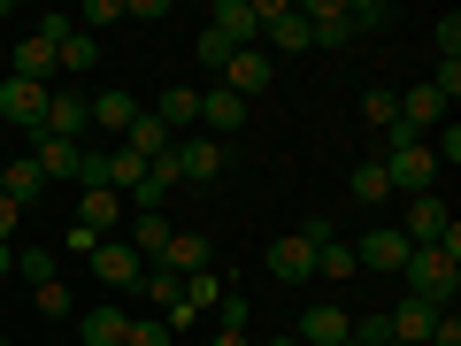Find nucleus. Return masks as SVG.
<instances>
[{
    "label": "nucleus",
    "instance_id": "nucleus-16",
    "mask_svg": "<svg viewBox=\"0 0 461 346\" xmlns=\"http://www.w3.org/2000/svg\"><path fill=\"white\" fill-rule=\"evenodd\" d=\"M0 193H8V200H16V208H32V200L39 193H47V178H39V162H32V154H0Z\"/></svg>",
    "mask_w": 461,
    "mask_h": 346
},
{
    "label": "nucleus",
    "instance_id": "nucleus-17",
    "mask_svg": "<svg viewBox=\"0 0 461 346\" xmlns=\"http://www.w3.org/2000/svg\"><path fill=\"white\" fill-rule=\"evenodd\" d=\"M147 115H154V123H162L169 139H177V132H193V123H200V85H169V93L154 100Z\"/></svg>",
    "mask_w": 461,
    "mask_h": 346
},
{
    "label": "nucleus",
    "instance_id": "nucleus-18",
    "mask_svg": "<svg viewBox=\"0 0 461 346\" xmlns=\"http://www.w3.org/2000/svg\"><path fill=\"white\" fill-rule=\"evenodd\" d=\"M77 223L93 231V239H115V223H123V193H108V185H85V200H77Z\"/></svg>",
    "mask_w": 461,
    "mask_h": 346
},
{
    "label": "nucleus",
    "instance_id": "nucleus-7",
    "mask_svg": "<svg viewBox=\"0 0 461 346\" xmlns=\"http://www.w3.org/2000/svg\"><path fill=\"white\" fill-rule=\"evenodd\" d=\"M85 269H93V278L108 285V293H131V285L147 278V262H139V254L123 247V239H100V247H93V262H85Z\"/></svg>",
    "mask_w": 461,
    "mask_h": 346
},
{
    "label": "nucleus",
    "instance_id": "nucleus-1",
    "mask_svg": "<svg viewBox=\"0 0 461 346\" xmlns=\"http://www.w3.org/2000/svg\"><path fill=\"white\" fill-rule=\"evenodd\" d=\"M400 278H408V300H423V308H438V315L454 308V293H461V262H446L438 247H415Z\"/></svg>",
    "mask_w": 461,
    "mask_h": 346
},
{
    "label": "nucleus",
    "instance_id": "nucleus-14",
    "mask_svg": "<svg viewBox=\"0 0 461 346\" xmlns=\"http://www.w3.org/2000/svg\"><path fill=\"white\" fill-rule=\"evenodd\" d=\"M269 278H277V285H308L315 278V247L300 239V231H285L277 247H269Z\"/></svg>",
    "mask_w": 461,
    "mask_h": 346
},
{
    "label": "nucleus",
    "instance_id": "nucleus-13",
    "mask_svg": "<svg viewBox=\"0 0 461 346\" xmlns=\"http://www.w3.org/2000/svg\"><path fill=\"white\" fill-rule=\"evenodd\" d=\"M169 231H177V223H169L162 208H131V239H123V247L154 269V262H162V247H169Z\"/></svg>",
    "mask_w": 461,
    "mask_h": 346
},
{
    "label": "nucleus",
    "instance_id": "nucleus-32",
    "mask_svg": "<svg viewBox=\"0 0 461 346\" xmlns=\"http://www.w3.org/2000/svg\"><path fill=\"white\" fill-rule=\"evenodd\" d=\"M123 346H177V331L154 315V323H131V339H123Z\"/></svg>",
    "mask_w": 461,
    "mask_h": 346
},
{
    "label": "nucleus",
    "instance_id": "nucleus-25",
    "mask_svg": "<svg viewBox=\"0 0 461 346\" xmlns=\"http://www.w3.org/2000/svg\"><path fill=\"white\" fill-rule=\"evenodd\" d=\"M362 115L377 123V132H400V93H393V85H369V93H362Z\"/></svg>",
    "mask_w": 461,
    "mask_h": 346
},
{
    "label": "nucleus",
    "instance_id": "nucleus-48",
    "mask_svg": "<svg viewBox=\"0 0 461 346\" xmlns=\"http://www.w3.org/2000/svg\"><path fill=\"white\" fill-rule=\"evenodd\" d=\"M0 346H8V339H0Z\"/></svg>",
    "mask_w": 461,
    "mask_h": 346
},
{
    "label": "nucleus",
    "instance_id": "nucleus-34",
    "mask_svg": "<svg viewBox=\"0 0 461 346\" xmlns=\"http://www.w3.org/2000/svg\"><path fill=\"white\" fill-rule=\"evenodd\" d=\"M223 62H230V47L208 32V23H200V69H215V77H223Z\"/></svg>",
    "mask_w": 461,
    "mask_h": 346
},
{
    "label": "nucleus",
    "instance_id": "nucleus-29",
    "mask_svg": "<svg viewBox=\"0 0 461 346\" xmlns=\"http://www.w3.org/2000/svg\"><path fill=\"white\" fill-rule=\"evenodd\" d=\"M315 269H323V278H362V269H354V247H346V239H323V247H315Z\"/></svg>",
    "mask_w": 461,
    "mask_h": 346
},
{
    "label": "nucleus",
    "instance_id": "nucleus-2",
    "mask_svg": "<svg viewBox=\"0 0 461 346\" xmlns=\"http://www.w3.org/2000/svg\"><path fill=\"white\" fill-rule=\"evenodd\" d=\"M377 162H384V178H393V193H430V178H438V162H430V147H423V139H415V132H384V154H377Z\"/></svg>",
    "mask_w": 461,
    "mask_h": 346
},
{
    "label": "nucleus",
    "instance_id": "nucleus-9",
    "mask_svg": "<svg viewBox=\"0 0 461 346\" xmlns=\"http://www.w3.org/2000/svg\"><path fill=\"white\" fill-rule=\"evenodd\" d=\"M131 323H139L131 308L100 300V308H85V315H77V339H85V346H123V339H131Z\"/></svg>",
    "mask_w": 461,
    "mask_h": 346
},
{
    "label": "nucleus",
    "instance_id": "nucleus-30",
    "mask_svg": "<svg viewBox=\"0 0 461 346\" xmlns=\"http://www.w3.org/2000/svg\"><path fill=\"white\" fill-rule=\"evenodd\" d=\"M139 285H147V300H154V308H177V300H185V278H169V269H147V278H139Z\"/></svg>",
    "mask_w": 461,
    "mask_h": 346
},
{
    "label": "nucleus",
    "instance_id": "nucleus-3",
    "mask_svg": "<svg viewBox=\"0 0 461 346\" xmlns=\"http://www.w3.org/2000/svg\"><path fill=\"white\" fill-rule=\"evenodd\" d=\"M39 132L85 147V132H93V100H85L77 85H54V93H47V115H39Z\"/></svg>",
    "mask_w": 461,
    "mask_h": 346
},
{
    "label": "nucleus",
    "instance_id": "nucleus-35",
    "mask_svg": "<svg viewBox=\"0 0 461 346\" xmlns=\"http://www.w3.org/2000/svg\"><path fill=\"white\" fill-rule=\"evenodd\" d=\"M77 23H123V0H85Z\"/></svg>",
    "mask_w": 461,
    "mask_h": 346
},
{
    "label": "nucleus",
    "instance_id": "nucleus-43",
    "mask_svg": "<svg viewBox=\"0 0 461 346\" xmlns=\"http://www.w3.org/2000/svg\"><path fill=\"white\" fill-rule=\"evenodd\" d=\"M0 278H16V247H0Z\"/></svg>",
    "mask_w": 461,
    "mask_h": 346
},
{
    "label": "nucleus",
    "instance_id": "nucleus-11",
    "mask_svg": "<svg viewBox=\"0 0 461 346\" xmlns=\"http://www.w3.org/2000/svg\"><path fill=\"white\" fill-rule=\"evenodd\" d=\"M430 323H438V308H423V300H408V293L384 308V339H400V346H430Z\"/></svg>",
    "mask_w": 461,
    "mask_h": 346
},
{
    "label": "nucleus",
    "instance_id": "nucleus-5",
    "mask_svg": "<svg viewBox=\"0 0 461 346\" xmlns=\"http://www.w3.org/2000/svg\"><path fill=\"white\" fill-rule=\"evenodd\" d=\"M200 132L223 147V139H239L247 132V100L239 93H223V85H200Z\"/></svg>",
    "mask_w": 461,
    "mask_h": 346
},
{
    "label": "nucleus",
    "instance_id": "nucleus-23",
    "mask_svg": "<svg viewBox=\"0 0 461 346\" xmlns=\"http://www.w3.org/2000/svg\"><path fill=\"white\" fill-rule=\"evenodd\" d=\"M93 62H100V39H93V32H69L62 47H54V77H62V85H69V77H85Z\"/></svg>",
    "mask_w": 461,
    "mask_h": 346
},
{
    "label": "nucleus",
    "instance_id": "nucleus-31",
    "mask_svg": "<svg viewBox=\"0 0 461 346\" xmlns=\"http://www.w3.org/2000/svg\"><path fill=\"white\" fill-rule=\"evenodd\" d=\"M384 23H393L384 0H354V8H346V32H384Z\"/></svg>",
    "mask_w": 461,
    "mask_h": 346
},
{
    "label": "nucleus",
    "instance_id": "nucleus-26",
    "mask_svg": "<svg viewBox=\"0 0 461 346\" xmlns=\"http://www.w3.org/2000/svg\"><path fill=\"white\" fill-rule=\"evenodd\" d=\"M354 200H362V208H384V200H393V178H384V162H362V169H354Z\"/></svg>",
    "mask_w": 461,
    "mask_h": 346
},
{
    "label": "nucleus",
    "instance_id": "nucleus-39",
    "mask_svg": "<svg viewBox=\"0 0 461 346\" xmlns=\"http://www.w3.org/2000/svg\"><path fill=\"white\" fill-rule=\"evenodd\" d=\"M62 247L77 254V262H93V247H100V239H93V231H85V223H69V239H62Z\"/></svg>",
    "mask_w": 461,
    "mask_h": 346
},
{
    "label": "nucleus",
    "instance_id": "nucleus-6",
    "mask_svg": "<svg viewBox=\"0 0 461 346\" xmlns=\"http://www.w3.org/2000/svg\"><path fill=\"white\" fill-rule=\"evenodd\" d=\"M208 32L223 39L230 54H239V47H262V16H254V0H215V8H208Z\"/></svg>",
    "mask_w": 461,
    "mask_h": 346
},
{
    "label": "nucleus",
    "instance_id": "nucleus-44",
    "mask_svg": "<svg viewBox=\"0 0 461 346\" xmlns=\"http://www.w3.org/2000/svg\"><path fill=\"white\" fill-rule=\"evenodd\" d=\"M262 346H300V339H293V331H277V339H262Z\"/></svg>",
    "mask_w": 461,
    "mask_h": 346
},
{
    "label": "nucleus",
    "instance_id": "nucleus-21",
    "mask_svg": "<svg viewBox=\"0 0 461 346\" xmlns=\"http://www.w3.org/2000/svg\"><path fill=\"white\" fill-rule=\"evenodd\" d=\"M8 77H23V85H62V77H54V47H47L39 32H23V39H16V69H8Z\"/></svg>",
    "mask_w": 461,
    "mask_h": 346
},
{
    "label": "nucleus",
    "instance_id": "nucleus-28",
    "mask_svg": "<svg viewBox=\"0 0 461 346\" xmlns=\"http://www.w3.org/2000/svg\"><path fill=\"white\" fill-rule=\"evenodd\" d=\"M32 308L47 315V323H69V315H77V300H69V285L54 278V285H39V293H32Z\"/></svg>",
    "mask_w": 461,
    "mask_h": 346
},
{
    "label": "nucleus",
    "instance_id": "nucleus-10",
    "mask_svg": "<svg viewBox=\"0 0 461 346\" xmlns=\"http://www.w3.org/2000/svg\"><path fill=\"white\" fill-rule=\"evenodd\" d=\"M223 93H239V100L254 108V93H269V54H262V47H239V54L223 62Z\"/></svg>",
    "mask_w": 461,
    "mask_h": 346
},
{
    "label": "nucleus",
    "instance_id": "nucleus-15",
    "mask_svg": "<svg viewBox=\"0 0 461 346\" xmlns=\"http://www.w3.org/2000/svg\"><path fill=\"white\" fill-rule=\"evenodd\" d=\"M223 162H230V147H215V139H200V132L177 139V178H185V185H208Z\"/></svg>",
    "mask_w": 461,
    "mask_h": 346
},
{
    "label": "nucleus",
    "instance_id": "nucleus-4",
    "mask_svg": "<svg viewBox=\"0 0 461 346\" xmlns=\"http://www.w3.org/2000/svg\"><path fill=\"white\" fill-rule=\"evenodd\" d=\"M47 93H54V85L0 77V123H8V139H32V132H39V115H47Z\"/></svg>",
    "mask_w": 461,
    "mask_h": 346
},
{
    "label": "nucleus",
    "instance_id": "nucleus-19",
    "mask_svg": "<svg viewBox=\"0 0 461 346\" xmlns=\"http://www.w3.org/2000/svg\"><path fill=\"white\" fill-rule=\"evenodd\" d=\"M154 269H169V278H200V269H208V239H200V231H169V247H162Z\"/></svg>",
    "mask_w": 461,
    "mask_h": 346
},
{
    "label": "nucleus",
    "instance_id": "nucleus-27",
    "mask_svg": "<svg viewBox=\"0 0 461 346\" xmlns=\"http://www.w3.org/2000/svg\"><path fill=\"white\" fill-rule=\"evenodd\" d=\"M16 278H23V285L39 293V285H54V278H62V262H54L47 247H23V254H16Z\"/></svg>",
    "mask_w": 461,
    "mask_h": 346
},
{
    "label": "nucleus",
    "instance_id": "nucleus-36",
    "mask_svg": "<svg viewBox=\"0 0 461 346\" xmlns=\"http://www.w3.org/2000/svg\"><path fill=\"white\" fill-rule=\"evenodd\" d=\"M215 323H223V331H247V300L223 293V300H215Z\"/></svg>",
    "mask_w": 461,
    "mask_h": 346
},
{
    "label": "nucleus",
    "instance_id": "nucleus-24",
    "mask_svg": "<svg viewBox=\"0 0 461 346\" xmlns=\"http://www.w3.org/2000/svg\"><path fill=\"white\" fill-rule=\"evenodd\" d=\"M131 115H139V100H131V93H93V132L123 139V132H131Z\"/></svg>",
    "mask_w": 461,
    "mask_h": 346
},
{
    "label": "nucleus",
    "instance_id": "nucleus-38",
    "mask_svg": "<svg viewBox=\"0 0 461 346\" xmlns=\"http://www.w3.org/2000/svg\"><path fill=\"white\" fill-rule=\"evenodd\" d=\"M430 346H461V315H454V308H446L438 323H430Z\"/></svg>",
    "mask_w": 461,
    "mask_h": 346
},
{
    "label": "nucleus",
    "instance_id": "nucleus-22",
    "mask_svg": "<svg viewBox=\"0 0 461 346\" xmlns=\"http://www.w3.org/2000/svg\"><path fill=\"white\" fill-rule=\"evenodd\" d=\"M115 147H131V154H139V162H162V154H169V147H177V139H169V132H162V123H154V115H147V108H139V115H131V132L115 139Z\"/></svg>",
    "mask_w": 461,
    "mask_h": 346
},
{
    "label": "nucleus",
    "instance_id": "nucleus-46",
    "mask_svg": "<svg viewBox=\"0 0 461 346\" xmlns=\"http://www.w3.org/2000/svg\"><path fill=\"white\" fill-rule=\"evenodd\" d=\"M0 147H8V123H0Z\"/></svg>",
    "mask_w": 461,
    "mask_h": 346
},
{
    "label": "nucleus",
    "instance_id": "nucleus-37",
    "mask_svg": "<svg viewBox=\"0 0 461 346\" xmlns=\"http://www.w3.org/2000/svg\"><path fill=\"white\" fill-rule=\"evenodd\" d=\"M123 16H131V23H162L169 0H123Z\"/></svg>",
    "mask_w": 461,
    "mask_h": 346
},
{
    "label": "nucleus",
    "instance_id": "nucleus-20",
    "mask_svg": "<svg viewBox=\"0 0 461 346\" xmlns=\"http://www.w3.org/2000/svg\"><path fill=\"white\" fill-rule=\"evenodd\" d=\"M346 331H354V315L323 300V308H308V315H300V331H293V339H300V346H339Z\"/></svg>",
    "mask_w": 461,
    "mask_h": 346
},
{
    "label": "nucleus",
    "instance_id": "nucleus-33",
    "mask_svg": "<svg viewBox=\"0 0 461 346\" xmlns=\"http://www.w3.org/2000/svg\"><path fill=\"white\" fill-rule=\"evenodd\" d=\"M430 39H438V62H461V16H438Z\"/></svg>",
    "mask_w": 461,
    "mask_h": 346
},
{
    "label": "nucleus",
    "instance_id": "nucleus-41",
    "mask_svg": "<svg viewBox=\"0 0 461 346\" xmlns=\"http://www.w3.org/2000/svg\"><path fill=\"white\" fill-rule=\"evenodd\" d=\"M16 215H23V208H16L8 193H0V247H8V231H16Z\"/></svg>",
    "mask_w": 461,
    "mask_h": 346
},
{
    "label": "nucleus",
    "instance_id": "nucleus-42",
    "mask_svg": "<svg viewBox=\"0 0 461 346\" xmlns=\"http://www.w3.org/2000/svg\"><path fill=\"white\" fill-rule=\"evenodd\" d=\"M208 346H254V339H247V331H215Z\"/></svg>",
    "mask_w": 461,
    "mask_h": 346
},
{
    "label": "nucleus",
    "instance_id": "nucleus-12",
    "mask_svg": "<svg viewBox=\"0 0 461 346\" xmlns=\"http://www.w3.org/2000/svg\"><path fill=\"white\" fill-rule=\"evenodd\" d=\"M446 223H454V215H446V200H438V193H415V200H408V223H400V239H408V247H438Z\"/></svg>",
    "mask_w": 461,
    "mask_h": 346
},
{
    "label": "nucleus",
    "instance_id": "nucleus-8",
    "mask_svg": "<svg viewBox=\"0 0 461 346\" xmlns=\"http://www.w3.org/2000/svg\"><path fill=\"white\" fill-rule=\"evenodd\" d=\"M408 239H400V223H377V231H362L354 239V269H408Z\"/></svg>",
    "mask_w": 461,
    "mask_h": 346
},
{
    "label": "nucleus",
    "instance_id": "nucleus-40",
    "mask_svg": "<svg viewBox=\"0 0 461 346\" xmlns=\"http://www.w3.org/2000/svg\"><path fill=\"white\" fill-rule=\"evenodd\" d=\"M430 162H461V123H446V139L430 147Z\"/></svg>",
    "mask_w": 461,
    "mask_h": 346
},
{
    "label": "nucleus",
    "instance_id": "nucleus-47",
    "mask_svg": "<svg viewBox=\"0 0 461 346\" xmlns=\"http://www.w3.org/2000/svg\"><path fill=\"white\" fill-rule=\"evenodd\" d=\"M384 346H400V339H384Z\"/></svg>",
    "mask_w": 461,
    "mask_h": 346
},
{
    "label": "nucleus",
    "instance_id": "nucleus-45",
    "mask_svg": "<svg viewBox=\"0 0 461 346\" xmlns=\"http://www.w3.org/2000/svg\"><path fill=\"white\" fill-rule=\"evenodd\" d=\"M339 346H369V339H354V331H346V339H339Z\"/></svg>",
    "mask_w": 461,
    "mask_h": 346
}]
</instances>
